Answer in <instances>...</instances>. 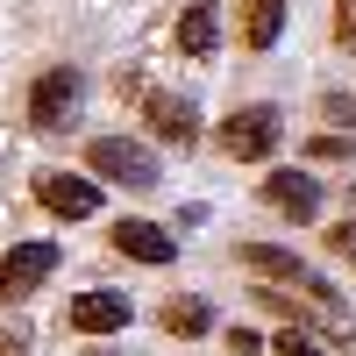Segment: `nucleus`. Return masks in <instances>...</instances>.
I'll return each instance as SVG.
<instances>
[{"mask_svg":"<svg viewBox=\"0 0 356 356\" xmlns=\"http://www.w3.org/2000/svg\"><path fill=\"white\" fill-rule=\"evenodd\" d=\"M79 100H86L79 65H50V72H36V86H29V129H36V136H65L72 114H79Z\"/></svg>","mask_w":356,"mask_h":356,"instance_id":"1","label":"nucleus"},{"mask_svg":"<svg viewBox=\"0 0 356 356\" xmlns=\"http://www.w3.org/2000/svg\"><path fill=\"white\" fill-rule=\"evenodd\" d=\"M86 171L107 178V186H129V193H150L157 186V157L129 136H93L86 143Z\"/></svg>","mask_w":356,"mask_h":356,"instance_id":"2","label":"nucleus"},{"mask_svg":"<svg viewBox=\"0 0 356 356\" xmlns=\"http://www.w3.org/2000/svg\"><path fill=\"white\" fill-rule=\"evenodd\" d=\"M278 136H285V114L264 107V100H250V107H235L228 122H221V150L235 164H264V157L278 150Z\"/></svg>","mask_w":356,"mask_h":356,"instance_id":"3","label":"nucleus"},{"mask_svg":"<svg viewBox=\"0 0 356 356\" xmlns=\"http://www.w3.org/2000/svg\"><path fill=\"white\" fill-rule=\"evenodd\" d=\"M50 271H57V243H15V250H0V307L29 300Z\"/></svg>","mask_w":356,"mask_h":356,"instance_id":"4","label":"nucleus"},{"mask_svg":"<svg viewBox=\"0 0 356 356\" xmlns=\"http://www.w3.org/2000/svg\"><path fill=\"white\" fill-rule=\"evenodd\" d=\"M235 257H243L250 271H264V278H278V285H300V292H307L314 307H335V292L321 285V278H314V271H307V264L292 257V250H271V243H243Z\"/></svg>","mask_w":356,"mask_h":356,"instance_id":"5","label":"nucleus"},{"mask_svg":"<svg viewBox=\"0 0 356 356\" xmlns=\"http://www.w3.org/2000/svg\"><path fill=\"white\" fill-rule=\"evenodd\" d=\"M136 107H143V122H150V136H157V143H171V150H193V143H200V114H193V100L157 93V86H150Z\"/></svg>","mask_w":356,"mask_h":356,"instance_id":"6","label":"nucleus"},{"mask_svg":"<svg viewBox=\"0 0 356 356\" xmlns=\"http://www.w3.org/2000/svg\"><path fill=\"white\" fill-rule=\"evenodd\" d=\"M36 200L57 221H86L100 214V178H72V171H36Z\"/></svg>","mask_w":356,"mask_h":356,"instance_id":"7","label":"nucleus"},{"mask_svg":"<svg viewBox=\"0 0 356 356\" xmlns=\"http://www.w3.org/2000/svg\"><path fill=\"white\" fill-rule=\"evenodd\" d=\"M129 292H72V307H65V328L72 335H114V328H129Z\"/></svg>","mask_w":356,"mask_h":356,"instance_id":"8","label":"nucleus"},{"mask_svg":"<svg viewBox=\"0 0 356 356\" xmlns=\"http://www.w3.org/2000/svg\"><path fill=\"white\" fill-rule=\"evenodd\" d=\"M257 193H264V207L285 214V221H314V214H321V178H307V171H271Z\"/></svg>","mask_w":356,"mask_h":356,"instance_id":"9","label":"nucleus"},{"mask_svg":"<svg viewBox=\"0 0 356 356\" xmlns=\"http://www.w3.org/2000/svg\"><path fill=\"white\" fill-rule=\"evenodd\" d=\"M171 43L186 50V57H214V50H221V8H214V0H186Z\"/></svg>","mask_w":356,"mask_h":356,"instance_id":"10","label":"nucleus"},{"mask_svg":"<svg viewBox=\"0 0 356 356\" xmlns=\"http://www.w3.org/2000/svg\"><path fill=\"white\" fill-rule=\"evenodd\" d=\"M107 243L122 250V257H136V264H171V257H178V243H171L157 221H129V214L107 228Z\"/></svg>","mask_w":356,"mask_h":356,"instance_id":"11","label":"nucleus"},{"mask_svg":"<svg viewBox=\"0 0 356 356\" xmlns=\"http://www.w3.org/2000/svg\"><path fill=\"white\" fill-rule=\"evenodd\" d=\"M278 29H285V0H243L235 8V43L243 50H271Z\"/></svg>","mask_w":356,"mask_h":356,"instance_id":"12","label":"nucleus"},{"mask_svg":"<svg viewBox=\"0 0 356 356\" xmlns=\"http://www.w3.org/2000/svg\"><path fill=\"white\" fill-rule=\"evenodd\" d=\"M164 328L193 342V335H207V328H214V314H207V300H171V307H164Z\"/></svg>","mask_w":356,"mask_h":356,"instance_id":"13","label":"nucleus"},{"mask_svg":"<svg viewBox=\"0 0 356 356\" xmlns=\"http://www.w3.org/2000/svg\"><path fill=\"white\" fill-rule=\"evenodd\" d=\"M314 114H321V122H335V129H356V93H321Z\"/></svg>","mask_w":356,"mask_h":356,"instance_id":"14","label":"nucleus"},{"mask_svg":"<svg viewBox=\"0 0 356 356\" xmlns=\"http://www.w3.org/2000/svg\"><path fill=\"white\" fill-rule=\"evenodd\" d=\"M271 356H328V349H321V342H314L307 328H285V335L271 342Z\"/></svg>","mask_w":356,"mask_h":356,"instance_id":"15","label":"nucleus"},{"mask_svg":"<svg viewBox=\"0 0 356 356\" xmlns=\"http://www.w3.org/2000/svg\"><path fill=\"white\" fill-rule=\"evenodd\" d=\"M335 50L356 57V0H335Z\"/></svg>","mask_w":356,"mask_h":356,"instance_id":"16","label":"nucleus"},{"mask_svg":"<svg viewBox=\"0 0 356 356\" xmlns=\"http://www.w3.org/2000/svg\"><path fill=\"white\" fill-rule=\"evenodd\" d=\"M328 250H335L342 264H356V221H335V228H328Z\"/></svg>","mask_w":356,"mask_h":356,"instance_id":"17","label":"nucleus"},{"mask_svg":"<svg viewBox=\"0 0 356 356\" xmlns=\"http://www.w3.org/2000/svg\"><path fill=\"white\" fill-rule=\"evenodd\" d=\"M307 157H321V164H335V157H349V143H342V136H314V143H307Z\"/></svg>","mask_w":356,"mask_h":356,"instance_id":"18","label":"nucleus"},{"mask_svg":"<svg viewBox=\"0 0 356 356\" xmlns=\"http://www.w3.org/2000/svg\"><path fill=\"white\" fill-rule=\"evenodd\" d=\"M228 349H235V356H257V349H271V342L250 335V328H228Z\"/></svg>","mask_w":356,"mask_h":356,"instance_id":"19","label":"nucleus"},{"mask_svg":"<svg viewBox=\"0 0 356 356\" xmlns=\"http://www.w3.org/2000/svg\"><path fill=\"white\" fill-rule=\"evenodd\" d=\"M0 356H29V335L22 328H0Z\"/></svg>","mask_w":356,"mask_h":356,"instance_id":"20","label":"nucleus"}]
</instances>
